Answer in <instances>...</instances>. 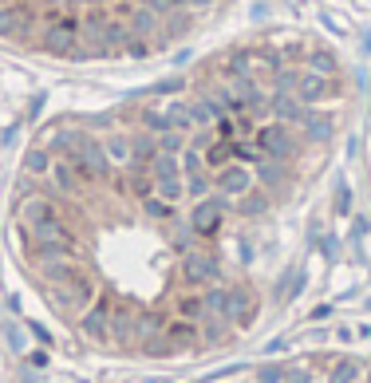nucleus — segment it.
I'll use <instances>...</instances> for the list:
<instances>
[{
  "instance_id": "f257e3e1",
  "label": "nucleus",
  "mask_w": 371,
  "mask_h": 383,
  "mask_svg": "<svg viewBox=\"0 0 371 383\" xmlns=\"http://www.w3.org/2000/svg\"><path fill=\"white\" fill-rule=\"evenodd\" d=\"M154 4L166 20L186 8L182 0H154ZM24 12L28 0H0V40H12ZM32 44L63 56H99V51H131L134 32L119 0H36L20 48Z\"/></svg>"
},
{
  "instance_id": "f03ea898",
  "label": "nucleus",
  "mask_w": 371,
  "mask_h": 383,
  "mask_svg": "<svg viewBox=\"0 0 371 383\" xmlns=\"http://www.w3.org/2000/svg\"><path fill=\"white\" fill-rule=\"evenodd\" d=\"M284 368H277V363H269V368H261V375H257V383H284Z\"/></svg>"
}]
</instances>
